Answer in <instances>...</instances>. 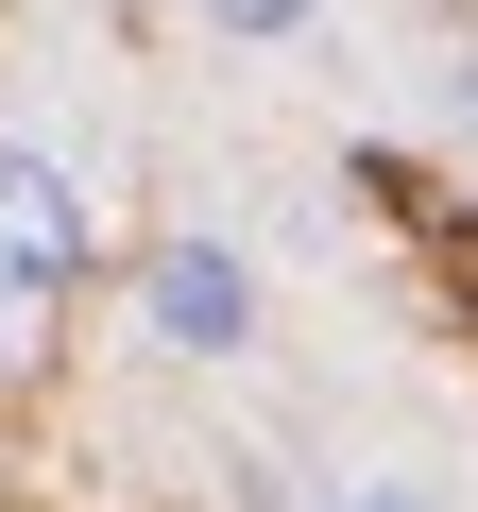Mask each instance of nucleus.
Returning <instances> with one entry per match:
<instances>
[{
  "label": "nucleus",
  "mask_w": 478,
  "mask_h": 512,
  "mask_svg": "<svg viewBox=\"0 0 478 512\" xmlns=\"http://www.w3.org/2000/svg\"><path fill=\"white\" fill-rule=\"evenodd\" d=\"M86 171L52 154V137H0V325H35V308H69L86 291Z\"/></svg>",
  "instance_id": "obj_1"
},
{
  "label": "nucleus",
  "mask_w": 478,
  "mask_h": 512,
  "mask_svg": "<svg viewBox=\"0 0 478 512\" xmlns=\"http://www.w3.org/2000/svg\"><path fill=\"white\" fill-rule=\"evenodd\" d=\"M137 342L154 359H239V342H257V256H239V239H205V222H171L154 256H137Z\"/></svg>",
  "instance_id": "obj_2"
},
{
  "label": "nucleus",
  "mask_w": 478,
  "mask_h": 512,
  "mask_svg": "<svg viewBox=\"0 0 478 512\" xmlns=\"http://www.w3.org/2000/svg\"><path fill=\"white\" fill-rule=\"evenodd\" d=\"M188 18H205V35H308L325 0H188Z\"/></svg>",
  "instance_id": "obj_3"
},
{
  "label": "nucleus",
  "mask_w": 478,
  "mask_h": 512,
  "mask_svg": "<svg viewBox=\"0 0 478 512\" xmlns=\"http://www.w3.org/2000/svg\"><path fill=\"white\" fill-rule=\"evenodd\" d=\"M325 512H444V495H427V478H342Z\"/></svg>",
  "instance_id": "obj_4"
},
{
  "label": "nucleus",
  "mask_w": 478,
  "mask_h": 512,
  "mask_svg": "<svg viewBox=\"0 0 478 512\" xmlns=\"http://www.w3.org/2000/svg\"><path fill=\"white\" fill-rule=\"evenodd\" d=\"M461 291H478V205H461Z\"/></svg>",
  "instance_id": "obj_5"
}]
</instances>
